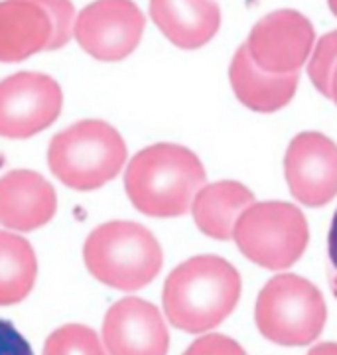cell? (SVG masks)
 Instances as JSON below:
<instances>
[{"label":"cell","instance_id":"1","mask_svg":"<svg viewBox=\"0 0 337 355\" xmlns=\"http://www.w3.org/2000/svg\"><path fill=\"white\" fill-rule=\"evenodd\" d=\"M241 298L237 268L217 254H198L166 279L162 302L170 324L187 334L217 328Z\"/></svg>","mask_w":337,"mask_h":355},{"label":"cell","instance_id":"2","mask_svg":"<svg viewBox=\"0 0 337 355\" xmlns=\"http://www.w3.org/2000/svg\"><path fill=\"white\" fill-rule=\"evenodd\" d=\"M201 160L182 144H152L128 162L125 190L138 211L150 217H178L191 209L205 186Z\"/></svg>","mask_w":337,"mask_h":355},{"label":"cell","instance_id":"3","mask_svg":"<svg viewBox=\"0 0 337 355\" xmlns=\"http://www.w3.org/2000/svg\"><path fill=\"white\" fill-rule=\"evenodd\" d=\"M126 162V144L105 121H79L58 132L48 148V164L63 186L91 191L114 180Z\"/></svg>","mask_w":337,"mask_h":355},{"label":"cell","instance_id":"4","mask_svg":"<svg viewBox=\"0 0 337 355\" xmlns=\"http://www.w3.org/2000/svg\"><path fill=\"white\" fill-rule=\"evenodd\" d=\"M83 259L95 279L116 291L144 288L164 263L158 239L132 221H111L91 231Z\"/></svg>","mask_w":337,"mask_h":355},{"label":"cell","instance_id":"5","mask_svg":"<svg viewBox=\"0 0 337 355\" xmlns=\"http://www.w3.org/2000/svg\"><path fill=\"white\" fill-rule=\"evenodd\" d=\"M257 328L278 345H308L324 330L327 308L322 292L304 277L284 272L270 279L257 298Z\"/></svg>","mask_w":337,"mask_h":355},{"label":"cell","instance_id":"6","mask_svg":"<svg viewBox=\"0 0 337 355\" xmlns=\"http://www.w3.org/2000/svg\"><path fill=\"white\" fill-rule=\"evenodd\" d=\"M233 239L249 261L284 270L304 254L310 229L302 209L292 203H250L235 223Z\"/></svg>","mask_w":337,"mask_h":355},{"label":"cell","instance_id":"7","mask_svg":"<svg viewBox=\"0 0 337 355\" xmlns=\"http://www.w3.org/2000/svg\"><path fill=\"white\" fill-rule=\"evenodd\" d=\"M146 18L132 0H95L75 16L77 44L99 62H121L137 50Z\"/></svg>","mask_w":337,"mask_h":355},{"label":"cell","instance_id":"8","mask_svg":"<svg viewBox=\"0 0 337 355\" xmlns=\"http://www.w3.org/2000/svg\"><path fill=\"white\" fill-rule=\"evenodd\" d=\"M63 107L60 83L50 76L20 71L0 81V137L30 139L55 123Z\"/></svg>","mask_w":337,"mask_h":355},{"label":"cell","instance_id":"9","mask_svg":"<svg viewBox=\"0 0 337 355\" xmlns=\"http://www.w3.org/2000/svg\"><path fill=\"white\" fill-rule=\"evenodd\" d=\"M312 22L298 10H276L261 18L247 40L252 62L268 73H296L313 50Z\"/></svg>","mask_w":337,"mask_h":355},{"label":"cell","instance_id":"10","mask_svg":"<svg viewBox=\"0 0 337 355\" xmlns=\"http://www.w3.org/2000/svg\"><path fill=\"white\" fill-rule=\"evenodd\" d=\"M284 174L292 196L308 207H320L337 196V144L322 132L294 137L284 156Z\"/></svg>","mask_w":337,"mask_h":355},{"label":"cell","instance_id":"11","mask_svg":"<svg viewBox=\"0 0 337 355\" xmlns=\"http://www.w3.org/2000/svg\"><path fill=\"white\" fill-rule=\"evenodd\" d=\"M103 342L109 355H166L170 334L158 308L132 296L109 308Z\"/></svg>","mask_w":337,"mask_h":355},{"label":"cell","instance_id":"12","mask_svg":"<svg viewBox=\"0 0 337 355\" xmlns=\"http://www.w3.org/2000/svg\"><path fill=\"white\" fill-rule=\"evenodd\" d=\"M58 198L51 184L32 170H14L0 178V223L16 231H34L55 216Z\"/></svg>","mask_w":337,"mask_h":355},{"label":"cell","instance_id":"13","mask_svg":"<svg viewBox=\"0 0 337 355\" xmlns=\"http://www.w3.org/2000/svg\"><path fill=\"white\" fill-rule=\"evenodd\" d=\"M150 16L182 50H198L217 34L221 10L215 0H150Z\"/></svg>","mask_w":337,"mask_h":355},{"label":"cell","instance_id":"14","mask_svg":"<svg viewBox=\"0 0 337 355\" xmlns=\"http://www.w3.org/2000/svg\"><path fill=\"white\" fill-rule=\"evenodd\" d=\"M53 24L48 12L32 0L0 2V62H24L48 50Z\"/></svg>","mask_w":337,"mask_h":355},{"label":"cell","instance_id":"15","mask_svg":"<svg viewBox=\"0 0 337 355\" xmlns=\"http://www.w3.org/2000/svg\"><path fill=\"white\" fill-rule=\"evenodd\" d=\"M229 79L239 101L250 111L275 113L292 101L300 73H268L252 62L247 46H241L233 55Z\"/></svg>","mask_w":337,"mask_h":355},{"label":"cell","instance_id":"16","mask_svg":"<svg viewBox=\"0 0 337 355\" xmlns=\"http://www.w3.org/2000/svg\"><path fill=\"white\" fill-rule=\"evenodd\" d=\"M254 203V193L241 182L223 180L203 186L191 203V214L201 233L211 239H233V229L241 214Z\"/></svg>","mask_w":337,"mask_h":355},{"label":"cell","instance_id":"17","mask_svg":"<svg viewBox=\"0 0 337 355\" xmlns=\"http://www.w3.org/2000/svg\"><path fill=\"white\" fill-rule=\"evenodd\" d=\"M36 253L24 237L0 231V306L22 302L34 288Z\"/></svg>","mask_w":337,"mask_h":355},{"label":"cell","instance_id":"18","mask_svg":"<svg viewBox=\"0 0 337 355\" xmlns=\"http://www.w3.org/2000/svg\"><path fill=\"white\" fill-rule=\"evenodd\" d=\"M42 355H107L99 336L81 324H67L51 334Z\"/></svg>","mask_w":337,"mask_h":355},{"label":"cell","instance_id":"19","mask_svg":"<svg viewBox=\"0 0 337 355\" xmlns=\"http://www.w3.org/2000/svg\"><path fill=\"white\" fill-rule=\"evenodd\" d=\"M337 65V30L325 34L324 38L316 44L312 50V58L308 64V73L316 85V89L324 95L331 97V76Z\"/></svg>","mask_w":337,"mask_h":355},{"label":"cell","instance_id":"20","mask_svg":"<svg viewBox=\"0 0 337 355\" xmlns=\"http://www.w3.org/2000/svg\"><path fill=\"white\" fill-rule=\"evenodd\" d=\"M32 2L40 4L51 18L53 32H51L48 50H60V48H63L74 36L75 8L74 4H71V0H32Z\"/></svg>","mask_w":337,"mask_h":355},{"label":"cell","instance_id":"21","mask_svg":"<svg viewBox=\"0 0 337 355\" xmlns=\"http://www.w3.org/2000/svg\"><path fill=\"white\" fill-rule=\"evenodd\" d=\"M184 355H247L235 340L221 334H207L191 343Z\"/></svg>","mask_w":337,"mask_h":355},{"label":"cell","instance_id":"22","mask_svg":"<svg viewBox=\"0 0 337 355\" xmlns=\"http://www.w3.org/2000/svg\"><path fill=\"white\" fill-rule=\"evenodd\" d=\"M0 355H34L30 343L8 320H0Z\"/></svg>","mask_w":337,"mask_h":355},{"label":"cell","instance_id":"23","mask_svg":"<svg viewBox=\"0 0 337 355\" xmlns=\"http://www.w3.org/2000/svg\"><path fill=\"white\" fill-rule=\"evenodd\" d=\"M327 268H329V284L337 296V211L334 216V223L329 229V241H327Z\"/></svg>","mask_w":337,"mask_h":355},{"label":"cell","instance_id":"24","mask_svg":"<svg viewBox=\"0 0 337 355\" xmlns=\"http://www.w3.org/2000/svg\"><path fill=\"white\" fill-rule=\"evenodd\" d=\"M308 355H337V343L336 342L320 343V345L312 347Z\"/></svg>","mask_w":337,"mask_h":355},{"label":"cell","instance_id":"25","mask_svg":"<svg viewBox=\"0 0 337 355\" xmlns=\"http://www.w3.org/2000/svg\"><path fill=\"white\" fill-rule=\"evenodd\" d=\"M331 99L337 105V65L336 69H334V76H331Z\"/></svg>","mask_w":337,"mask_h":355},{"label":"cell","instance_id":"26","mask_svg":"<svg viewBox=\"0 0 337 355\" xmlns=\"http://www.w3.org/2000/svg\"><path fill=\"white\" fill-rule=\"evenodd\" d=\"M329 2V8H331V12L337 16V0H327Z\"/></svg>","mask_w":337,"mask_h":355}]
</instances>
